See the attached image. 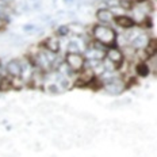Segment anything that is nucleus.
<instances>
[{
	"instance_id": "1",
	"label": "nucleus",
	"mask_w": 157,
	"mask_h": 157,
	"mask_svg": "<svg viewBox=\"0 0 157 157\" xmlns=\"http://www.w3.org/2000/svg\"><path fill=\"white\" fill-rule=\"evenodd\" d=\"M118 33L109 25L96 23L91 29V39L102 44L106 48H113L117 45Z\"/></svg>"
},
{
	"instance_id": "2",
	"label": "nucleus",
	"mask_w": 157,
	"mask_h": 157,
	"mask_svg": "<svg viewBox=\"0 0 157 157\" xmlns=\"http://www.w3.org/2000/svg\"><path fill=\"white\" fill-rule=\"evenodd\" d=\"M86 57L83 56V53H67L64 57V64L68 68L77 73V72L83 71L86 68Z\"/></svg>"
},
{
	"instance_id": "3",
	"label": "nucleus",
	"mask_w": 157,
	"mask_h": 157,
	"mask_svg": "<svg viewBox=\"0 0 157 157\" xmlns=\"http://www.w3.org/2000/svg\"><path fill=\"white\" fill-rule=\"evenodd\" d=\"M104 60H107L110 64H113L115 67V69L118 71L119 67L122 65V63L125 61V54H123L122 49L113 46V48H107L104 52Z\"/></svg>"
},
{
	"instance_id": "4",
	"label": "nucleus",
	"mask_w": 157,
	"mask_h": 157,
	"mask_svg": "<svg viewBox=\"0 0 157 157\" xmlns=\"http://www.w3.org/2000/svg\"><path fill=\"white\" fill-rule=\"evenodd\" d=\"M95 78H96V75L95 72L91 69V68L86 67L83 71L77 72L76 73V78H75V86L77 87H88L91 86V83H94Z\"/></svg>"
},
{
	"instance_id": "5",
	"label": "nucleus",
	"mask_w": 157,
	"mask_h": 157,
	"mask_svg": "<svg viewBox=\"0 0 157 157\" xmlns=\"http://www.w3.org/2000/svg\"><path fill=\"white\" fill-rule=\"evenodd\" d=\"M4 72L8 77L18 78L22 76V61L21 58H11L4 65Z\"/></svg>"
},
{
	"instance_id": "6",
	"label": "nucleus",
	"mask_w": 157,
	"mask_h": 157,
	"mask_svg": "<svg viewBox=\"0 0 157 157\" xmlns=\"http://www.w3.org/2000/svg\"><path fill=\"white\" fill-rule=\"evenodd\" d=\"M39 48L44 49V50H48L50 53H54V54H58V52L61 50V41L57 35H49L41 42Z\"/></svg>"
},
{
	"instance_id": "7",
	"label": "nucleus",
	"mask_w": 157,
	"mask_h": 157,
	"mask_svg": "<svg viewBox=\"0 0 157 157\" xmlns=\"http://www.w3.org/2000/svg\"><path fill=\"white\" fill-rule=\"evenodd\" d=\"M96 21L102 25H109L111 26L114 23V18H115V14L114 11H111V8H107V7H102L96 11Z\"/></svg>"
},
{
	"instance_id": "8",
	"label": "nucleus",
	"mask_w": 157,
	"mask_h": 157,
	"mask_svg": "<svg viewBox=\"0 0 157 157\" xmlns=\"http://www.w3.org/2000/svg\"><path fill=\"white\" fill-rule=\"evenodd\" d=\"M114 23H115L118 27L123 29V30H129V29H133L137 26L136 22H134L129 15H115Z\"/></svg>"
},
{
	"instance_id": "9",
	"label": "nucleus",
	"mask_w": 157,
	"mask_h": 157,
	"mask_svg": "<svg viewBox=\"0 0 157 157\" xmlns=\"http://www.w3.org/2000/svg\"><path fill=\"white\" fill-rule=\"evenodd\" d=\"M144 50H145V53L148 54V57H152V56H156L157 54V41L156 38H149L148 44H146V46L144 48Z\"/></svg>"
},
{
	"instance_id": "10",
	"label": "nucleus",
	"mask_w": 157,
	"mask_h": 157,
	"mask_svg": "<svg viewBox=\"0 0 157 157\" xmlns=\"http://www.w3.org/2000/svg\"><path fill=\"white\" fill-rule=\"evenodd\" d=\"M136 73L140 77H145V76H148L150 72H149V69H148V67H146L145 63H138L136 65Z\"/></svg>"
},
{
	"instance_id": "11",
	"label": "nucleus",
	"mask_w": 157,
	"mask_h": 157,
	"mask_svg": "<svg viewBox=\"0 0 157 157\" xmlns=\"http://www.w3.org/2000/svg\"><path fill=\"white\" fill-rule=\"evenodd\" d=\"M67 53H81V48L78 45L77 41L72 39V41L68 42V52Z\"/></svg>"
},
{
	"instance_id": "12",
	"label": "nucleus",
	"mask_w": 157,
	"mask_h": 157,
	"mask_svg": "<svg viewBox=\"0 0 157 157\" xmlns=\"http://www.w3.org/2000/svg\"><path fill=\"white\" fill-rule=\"evenodd\" d=\"M56 35H57L58 38H64V37H68L69 35V27H68V25H61L57 27V33H56Z\"/></svg>"
},
{
	"instance_id": "13",
	"label": "nucleus",
	"mask_w": 157,
	"mask_h": 157,
	"mask_svg": "<svg viewBox=\"0 0 157 157\" xmlns=\"http://www.w3.org/2000/svg\"><path fill=\"white\" fill-rule=\"evenodd\" d=\"M61 91H63V90H61L58 86H56V84H50V86L48 87V92L50 95H60Z\"/></svg>"
},
{
	"instance_id": "14",
	"label": "nucleus",
	"mask_w": 157,
	"mask_h": 157,
	"mask_svg": "<svg viewBox=\"0 0 157 157\" xmlns=\"http://www.w3.org/2000/svg\"><path fill=\"white\" fill-rule=\"evenodd\" d=\"M35 30H37V26L33 25V23H27V25L23 26V31L25 33H33V31H35Z\"/></svg>"
},
{
	"instance_id": "15",
	"label": "nucleus",
	"mask_w": 157,
	"mask_h": 157,
	"mask_svg": "<svg viewBox=\"0 0 157 157\" xmlns=\"http://www.w3.org/2000/svg\"><path fill=\"white\" fill-rule=\"evenodd\" d=\"M63 2L65 3V4H73V3L76 2V0H63Z\"/></svg>"
},
{
	"instance_id": "16",
	"label": "nucleus",
	"mask_w": 157,
	"mask_h": 157,
	"mask_svg": "<svg viewBox=\"0 0 157 157\" xmlns=\"http://www.w3.org/2000/svg\"><path fill=\"white\" fill-rule=\"evenodd\" d=\"M132 4H136V3H141V2H144V0H129Z\"/></svg>"
},
{
	"instance_id": "17",
	"label": "nucleus",
	"mask_w": 157,
	"mask_h": 157,
	"mask_svg": "<svg viewBox=\"0 0 157 157\" xmlns=\"http://www.w3.org/2000/svg\"><path fill=\"white\" fill-rule=\"evenodd\" d=\"M3 27H4V22H3V21H2V19H0V30H2V29H3Z\"/></svg>"
}]
</instances>
